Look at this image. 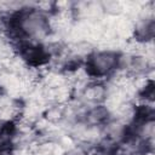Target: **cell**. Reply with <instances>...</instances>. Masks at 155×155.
<instances>
[{
	"label": "cell",
	"instance_id": "1",
	"mask_svg": "<svg viewBox=\"0 0 155 155\" xmlns=\"http://www.w3.org/2000/svg\"><path fill=\"white\" fill-rule=\"evenodd\" d=\"M119 58L115 53L111 52H101L90 57L87 62L88 74L94 76H101L107 74L109 70L114 69L117 65Z\"/></svg>",
	"mask_w": 155,
	"mask_h": 155
}]
</instances>
